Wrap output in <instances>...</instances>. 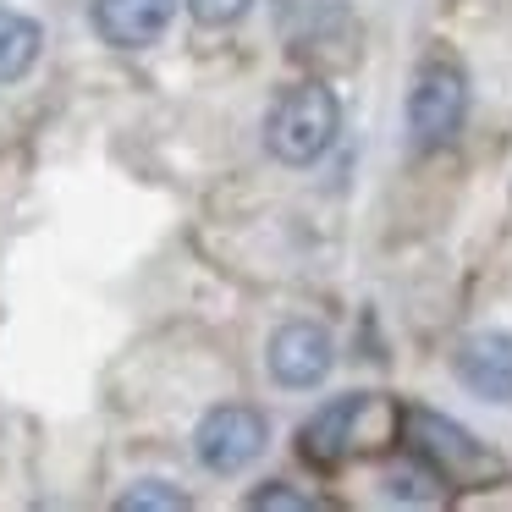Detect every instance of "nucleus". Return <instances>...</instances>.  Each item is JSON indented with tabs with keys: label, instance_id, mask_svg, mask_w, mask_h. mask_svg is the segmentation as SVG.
Segmentation results:
<instances>
[{
	"label": "nucleus",
	"instance_id": "obj_1",
	"mask_svg": "<svg viewBox=\"0 0 512 512\" xmlns=\"http://www.w3.org/2000/svg\"><path fill=\"white\" fill-rule=\"evenodd\" d=\"M342 133V105L325 83H292L265 116V149L281 166H314Z\"/></svg>",
	"mask_w": 512,
	"mask_h": 512
},
{
	"label": "nucleus",
	"instance_id": "obj_2",
	"mask_svg": "<svg viewBox=\"0 0 512 512\" xmlns=\"http://www.w3.org/2000/svg\"><path fill=\"white\" fill-rule=\"evenodd\" d=\"M402 430H408V457L430 463L441 474V485H490V479L507 474L501 457L485 441H474L457 419H446V413L408 408L402 413Z\"/></svg>",
	"mask_w": 512,
	"mask_h": 512
},
{
	"label": "nucleus",
	"instance_id": "obj_3",
	"mask_svg": "<svg viewBox=\"0 0 512 512\" xmlns=\"http://www.w3.org/2000/svg\"><path fill=\"white\" fill-rule=\"evenodd\" d=\"M468 116V72L452 56H430L419 61L408 89V133L419 149H441L463 133Z\"/></svg>",
	"mask_w": 512,
	"mask_h": 512
},
{
	"label": "nucleus",
	"instance_id": "obj_4",
	"mask_svg": "<svg viewBox=\"0 0 512 512\" xmlns=\"http://www.w3.org/2000/svg\"><path fill=\"white\" fill-rule=\"evenodd\" d=\"M265 441H270V424H265V413L248 408V402H221V408H210L199 419V430H193L199 463L221 479L243 474V468L265 452Z\"/></svg>",
	"mask_w": 512,
	"mask_h": 512
},
{
	"label": "nucleus",
	"instance_id": "obj_5",
	"mask_svg": "<svg viewBox=\"0 0 512 512\" xmlns=\"http://www.w3.org/2000/svg\"><path fill=\"white\" fill-rule=\"evenodd\" d=\"M265 364H270V380L287 391H314L336 364V342L325 325L314 320H287L265 347Z\"/></svg>",
	"mask_w": 512,
	"mask_h": 512
},
{
	"label": "nucleus",
	"instance_id": "obj_6",
	"mask_svg": "<svg viewBox=\"0 0 512 512\" xmlns=\"http://www.w3.org/2000/svg\"><path fill=\"white\" fill-rule=\"evenodd\" d=\"M270 23L287 50H320L347 39L353 28V0H270Z\"/></svg>",
	"mask_w": 512,
	"mask_h": 512
},
{
	"label": "nucleus",
	"instance_id": "obj_7",
	"mask_svg": "<svg viewBox=\"0 0 512 512\" xmlns=\"http://www.w3.org/2000/svg\"><path fill=\"white\" fill-rule=\"evenodd\" d=\"M364 408H369V397L347 391V397H331L320 413H309V419H303V430H298L303 463H314V468H342L347 457H353V435H358Z\"/></svg>",
	"mask_w": 512,
	"mask_h": 512
},
{
	"label": "nucleus",
	"instance_id": "obj_8",
	"mask_svg": "<svg viewBox=\"0 0 512 512\" xmlns=\"http://www.w3.org/2000/svg\"><path fill=\"white\" fill-rule=\"evenodd\" d=\"M452 369L474 397L512 402V331H474L457 342Z\"/></svg>",
	"mask_w": 512,
	"mask_h": 512
},
{
	"label": "nucleus",
	"instance_id": "obj_9",
	"mask_svg": "<svg viewBox=\"0 0 512 512\" xmlns=\"http://www.w3.org/2000/svg\"><path fill=\"white\" fill-rule=\"evenodd\" d=\"M177 0H94V34L111 50H149L171 28Z\"/></svg>",
	"mask_w": 512,
	"mask_h": 512
},
{
	"label": "nucleus",
	"instance_id": "obj_10",
	"mask_svg": "<svg viewBox=\"0 0 512 512\" xmlns=\"http://www.w3.org/2000/svg\"><path fill=\"white\" fill-rule=\"evenodd\" d=\"M39 45H45V28L34 17L12 12V6H0V83L28 78L39 61Z\"/></svg>",
	"mask_w": 512,
	"mask_h": 512
},
{
	"label": "nucleus",
	"instance_id": "obj_11",
	"mask_svg": "<svg viewBox=\"0 0 512 512\" xmlns=\"http://www.w3.org/2000/svg\"><path fill=\"white\" fill-rule=\"evenodd\" d=\"M122 512H177L188 507V490H177L171 479H133V485L116 496Z\"/></svg>",
	"mask_w": 512,
	"mask_h": 512
},
{
	"label": "nucleus",
	"instance_id": "obj_12",
	"mask_svg": "<svg viewBox=\"0 0 512 512\" xmlns=\"http://www.w3.org/2000/svg\"><path fill=\"white\" fill-rule=\"evenodd\" d=\"M248 6H254V0H188V12L199 28H232L248 17Z\"/></svg>",
	"mask_w": 512,
	"mask_h": 512
},
{
	"label": "nucleus",
	"instance_id": "obj_13",
	"mask_svg": "<svg viewBox=\"0 0 512 512\" xmlns=\"http://www.w3.org/2000/svg\"><path fill=\"white\" fill-rule=\"evenodd\" d=\"M248 507H314L309 496H298V490H281V485H265L248 496Z\"/></svg>",
	"mask_w": 512,
	"mask_h": 512
}]
</instances>
